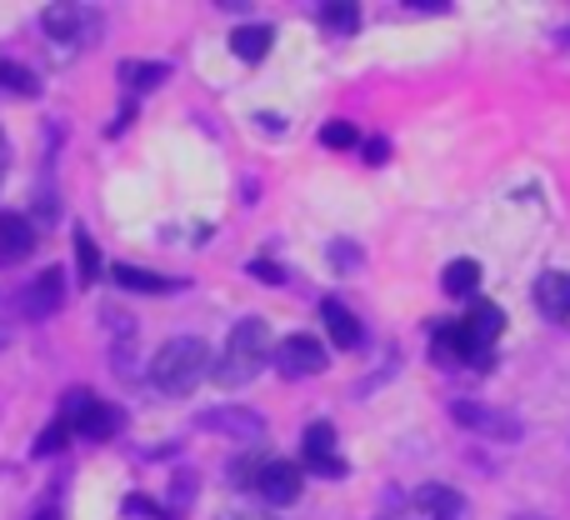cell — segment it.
I'll return each instance as SVG.
<instances>
[{"label": "cell", "mask_w": 570, "mask_h": 520, "mask_svg": "<svg viewBox=\"0 0 570 520\" xmlns=\"http://www.w3.org/2000/svg\"><path fill=\"white\" fill-rule=\"evenodd\" d=\"M271 355H276L271 325L250 315V321H240L236 331H230L226 351H220V361L210 365V375H216V385H246V381H256V375L266 371Z\"/></svg>", "instance_id": "obj_1"}, {"label": "cell", "mask_w": 570, "mask_h": 520, "mask_svg": "<svg viewBox=\"0 0 570 520\" xmlns=\"http://www.w3.org/2000/svg\"><path fill=\"white\" fill-rule=\"evenodd\" d=\"M210 351L206 341H196V335H176V341H166L156 351V361H150V385H156L160 395H190L200 381H206L210 371Z\"/></svg>", "instance_id": "obj_2"}, {"label": "cell", "mask_w": 570, "mask_h": 520, "mask_svg": "<svg viewBox=\"0 0 570 520\" xmlns=\"http://www.w3.org/2000/svg\"><path fill=\"white\" fill-rule=\"evenodd\" d=\"M40 30L60 46H90L100 36V16L86 6H46L40 10Z\"/></svg>", "instance_id": "obj_3"}, {"label": "cell", "mask_w": 570, "mask_h": 520, "mask_svg": "<svg viewBox=\"0 0 570 520\" xmlns=\"http://www.w3.org/2000/svg\"><path fill=\"white\" fill-rule=\"evenodd\" d=\"M451 415L475 435H495V441H521V421L511 411H495V405H481V401H455Z\"/></svg>", "instance_id": "obj_4"}, {"label": "cell", "mask_w": 570, "mask_h": 520, "mask_svg": "<svg viewBox=\"0 0 570 520\" xmlns=\"http://www.w3.org/2000/svg\"><path fill=\"white\" fill-rule=\"evenodd\" d=\"M276 371L285 381H305V375L325 371V345L315 335H285L276 345Z\"/></svg>", "instance_id": "obj_5"}, {"label": "cell", "mask_w": 570, "mask_h": 520, "mask_svg": "<svg viewBox=\"0 0 570 520\" xmlns=\"http://www.w3.org/2000/svg\"><path fill=\"white\" fill-rule=\"evenodd\" d=\"M301 491H305L301 465H291V461H266V465H261L256 496L266 506H295V501H301Z\"/></svg>", "instance_id": "obj_6"}, {"label": "cell", "mask_w": 570, "mask_h": 520, "mask_svg": "<svg viewBox=\"0 0 570 520\" xmlns=\"http://www.w3.org/2000/svg\"><path fill=\"white\" fill-rule=\"evenodd\" d=\"M535 311L546 321H570V275L566 271H546L535 281Z\"/></svg>", "instance_id": "obj_7"}, {"label": "cell", "mask_w": 570, "mask_h": 520, "mask_svg": "<svg viewBox=\"0 0 570 520\" xmlns=\"http://www.w3.org/2000/svg\"><path fill=\"white\" fill-rule=\"evenodd\" d=\"M461 331L471 335V345H475V351H491V341L505 331V315H501V305H491V301H475L471 311H465Z\"/></svg>", "instance_id": "obj_8"}, {"label": "cell", "mask_w": 570, "mask_h": 520, "mask_svg": "<svg viewBox=\"0 0 570 520\" xmlns=\"http://www.w3.org/2000/svg\"><path fill=\"white\" fill-rule=\"evenodd\" d=\"M36 251V230L26 216H0V265H20Z\"/></svg>", "instance_id": "obj_9"}, {"label": "cell", "mask_w": 570, "mask_h": 520, "mask_svg": "<svg viewBox=\"0 0 570 520\" xmlns=\"http://www.w3.org/2000/svg\"><path fill=\"white\" fill-rule=\"evenodd\" d=\"M415 506H421L431 520H465V496L455 491V485H421L415 491Z\"/></svg>", "instance_id": "obj_10"}, {"label": "cell", "mask_w": 570, "mask_h": 520, "mask_svg": "<svg viewBox=\"0 0 570 520\" xmlns=\"http://www.w3.org/2000/svg\"><path fill=\"white\" fill-rule=\"evenodd\" d=\"M321 321H325V335H331L341 351H355V345H361V321H355V315L345 311L335 295H325V301H321Z\"/></svg>", "instance_id": "obj_11"}, {"label": "cell", "mask_w": 570, "mask_h": 520, "mask_svg": "<svg viewBox=\"0 0 570 520\" xmlns=\"http://www.w3.org/2000/svg\"><path fill=\"white\" fill-rule=\"evenodd\" d=\"M60 285H66V281H60V271L36 275V281L20 291V301H26L20 311H26V315H56L60 311Z\"/></svg>", "instance_id": "obj_12"}, {"label": "cell", "mask_w": 570, "mask_h": 520, "mask_svg": "<svg viewBox=\"0 0 570 520\" xmlns=\"http://www.w3.org/2000/svg\"><path fill=\"white\" fill-rule=\"evenodd\" d=\"M271 26H236L230 30V56L236 60H246V66H256V60H266L271 56Z\"/></svg>", "instance_id": "obj_13"}, {"label": "cell", "mask_w": 570, "mask_h": 520, "mask_svg": "<svg viewBox=\"0 0 570 520\" xmlns=\"http://www.w3.org/2000/svg\"><path fill=\"white\" fill-rule=\"evenodd\" d=\"M116 425H120V411H116V405L90 401V411L80 415L76 425H70V435H86V441H110V435H116Z\"/></svg>", "instance_id": "obj_14"}, {"label": "cell", "mask_w": 570, "mask_h": 520, "mask_svg": "<svg viewBox=\"0 0 570 520\" xmlns=\"http://www.w3.org/2000/svg\"><path fill=\"white\" fill-rule=\"evenodd\" d=\"M110 281H116L120 291H140V295H160V291H176V285H180V281H170V275L140 271V265H116V271H110Z\"/></svg>", "instance_id": "obj_15"}, {"label": "cell", "mask_w": 570, "mask_h": 520, "mask_svg": "<svg viewBox=\"0 0 570 520\" xmlns=\"http://www.w3.org/2000/svg\"><path fill=\"white\" fill-rule=\"evenodd\" d=\"M206 431H220V435H261V415L256 411H210L200 415Z\"/></svg>", "instance_id": "obj_16"}, {"label": "cell", "mask_w": 570, "mask_h": 520, "mask_svg": "<svg viewBox=\"0 0 570 520\" xmlns=\"http://www.w3.org/2000/svg\"><path fill=\"white\" fill-rule=\"evenodd\" d=\"M116 76H120V86H126V90H136V96H140V90H156L160 80L170 76V70L160 66V60H126V66L116 70Z\"/></svg>", "instance_id": "obj_17"}, {"label": "cell", "mask_w": 570, "mask_h": 520, "mask_svg": "<svg viewBox=\"0 0 570 520\" xmlns=\"http://www.w3.org/2000/svg\"><path fill=\"white\" fill-rule=\"evenodd\" d=\"M441 285H445V295H475V285H481V265H475L471 256H461V261H451L445 265V275H441Z\"/></svg>", "instance_id": "obj_18"}, {"label": "cell", "mask_w": 570, "mask_h": 520, "mask_svg": "<svg viewBox=\"0 0 570 520\" xmlns=\"http://www.w3.org/2000/svg\"><path fill=\"white\" fill-rule=\"evenodd\" d=\"M301 455H305V465H311V471L331 461V455H335V431H331V425L315 421L311 431H305V441H301Z\"/></svg>", "instance_id": "obj_19"}, {"label": "cell", "mask_w": 570, "mask_h": 520, "mask_svg": "<svg viewBox=\"0 0 570 520\" xmlns=\"http://www.w3.org/2000/svg\"><path fill=\"white\" fill-rule=\"evenodd\" d=\"M76 271H80V285H96L100 281V251H96V241L80 230L76 236Z\"/></svg>", "instance_id": "obj_20"}, {"label": "cell", "mask_w": 570, "mask_h": 520, "mask_svg": "<svg viewBox=\"0 0 570 520\" xmlns=\"http://www.w3.org/2000/svg\"><path fill=\"white\" fill-rule=\"evenodd\" d=\"M0 86H6V90H16V96H36V90H40V80L30 76L26 66H10V60H0Z\"/></svg>", "instance_id": "obj_21"}, {"label": "cell", "mask_w": 570, "mask_h": 520, "mask_svg": "<svg viewBox=\"0 0 570 520\" xmlns=\"http://www.w3.org/2000/svg\"><path fill=\"white\" fill-rule=\"evenodd\" d=\"M355 140H361V136H355L351 120H331V126H321V146L325 150H351Z\"/></svg>", "instance_id": "obj_22"}, {"label": "cell", "mask_w": 570, "mask_h": 520, "mask_svg": "<svg viewBox=\"0 0 570 520\" xmlns=\"http://www.w3.org/2000/svg\"><path fill=\"white\" fill-rule=\"evenodd\" d=\"M325 256H331V265L341 275H351L355 265H361V246H355V241H331V251H325Z\"/></svg>", "instance_id": "obj_23"}, {"label": "cell", "mask_w": 570, "mask_h": 520, "mask_svg": "<svg viewBox=\"0 0 570 520\" xmlns=\"http://www.w3.org/2000/svg\"><path fill=\"white\" fill-rule=\"evenodd\" d=\"M321 20H325L331 30H355L361 10H355V6H321Z\"/></svg>", "instance_id": "obj_24"}, {"label": "cell", "mask_w": 570, "mask_h": 520, "mask_svg": "<svg viewBox=\"0 0 570 520\" xmlns=\"http://www.w3.org/2000/svg\"><path fill=\"white\" fill-rule=\"evenodd\" d=\"M66 441H70V431L56 421V425H50V431H40V435H36V455H56Z\"/></svg>", "instance_id": "obj_25"}, {"label": "cell", "mask_w": 570, "mask_h": 520, "mask_svg": "<svg viewBox=\"0 0 570 520\" xmlns=\"http://www.w3.org/2000/svg\"><path fill=\"white\" fill-rule=\"evenodd\" d=\"M126 516H136V520H170V511H156V506H150V496H126Z\"/></svg>", "instance_id": "obj_26"}, {"label": "cell", "mask_w": 570, "mask_h": 520, "mask_svg": "<svg viewBox=\"0 0 570 520\" xmlns=\"http://www.w3.org/2000/svg\"><path fill=\"white\" fill-rule=\"evenodd\" d=\"M220 520H276V516L256 511V506H246V501H236V506H226V511H220Z\"/></svg>", "instance_id": "obj_27"}, {"label": "cell", "mask_w": 570, "mask_h": 520, "mask_svg": "<svg viewBox=\"0 0 570 520\" xmlns=\"http://www.w3.org/2000/svg\"><path fill=\"white\" fill-rule=\"evenodd\" d=\"M250 271H256L261 281H271V285H281V281H285V271H276V265H266V261H250Z\"/></svg>", "instance_id": "obj_28"}, {"label": "cell", "mask_w": 570, "mask_h": 520, "mask_svg": "<svg viewBox=\"0 0 570 520\" xmlns=\"http://www.w3.org/2000/svg\"><path fill=\"white\" fill-rule=\"evenodd\" d=\"M365 156H371L375 166H381V160L391 156V146H385V136H371V146H365Z\"/></svg>", "instance_id": "obj_29"}, {"label": "cell", "mask_w": 570, "mask_h": 520, "mask_svg": "<svg viewBox=\"0 0 570 520\" xmlns=\"http://www.w3.org/2000/svg\"><path fill=\"white\" fill-rule=\"evenodd\" d=\"M36 520H60V511H56V506H46V511H40Z\"/></svg>", "instance_id": "obj_30"}, {"label": "cell", "mask_w": 570, "mask_h": 520, "mask_svg": "<svg viewBox=\"0 0 570 520\" xmlns=\"http://www.w3.org/2000/svg\"><path fill=\"white\" fill-rule=\"evenodd\" d=\"M511 520H546V516H511Z\"/></svg>", "instance_id": "obj_31"}, {"label": "cell", "mask_w": 570, "mask_h": 520, "mask_svg": "<svg viewBox=\"0 0 570 520\" xmlns=\"http://www.w3.org/2000/svg\"><path fill=\"white\" fill-rule=\"evenodd\" d=\"M6 341H10V335H6V325H0V345H6Z\"/></svg>", "instance_id": "obj_32"}, {"label": "cell", "mask_w": 570, "mask_h": 520, "mask_svg": "<svg viewBox=\"0 0 570 520\" xmlns=\"http://www.w3.org/2000/svg\"><path fill=\"white\" fill-rule=\"evenodd\" d=\"M0 156H6V140H0Z\"/></svg>", "instance_id": "obj_33"}, {"label": "cell", "mask_w": 570, "mask_h": 520, "mask_svg": "<svg viewBox=\"0 0 570 520\" xmlns=\"http://www.w3.org/2000/svg\"><path fill=\"white\" fill-rule=\"evenodd\" d=\"M385 520H395V516H385Z\"/></svg>", "instance_id": "obj_34"}]
</instances>
